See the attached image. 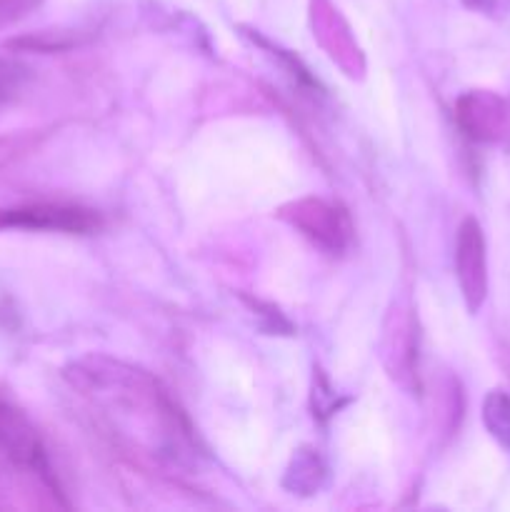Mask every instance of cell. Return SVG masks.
Wrapping results in <instances>:
<instances>
[{"label": "cell", "instance_id": "9", "mask_svg": "<svg viewBox=\"0 0 510 512\" xmlns=\"http://www.w3.org/2000/svg\"><path fill=\"white\" fill-rule=\"evenodd\" d=\"M35 5V0H0V25L18 20L20 15L28 13Z\"/></svg>", "mask_w": 510, "mask_h": 512}, {"label": "cell", "instance_id": "8", "mask_svg": "<svg viewBox=\"0 0 510 512\" xmlns=\"http://www.w3.org/2000/svg\"><path fill=\"white\" fill-rule=\"evenodd\" d=\"M25 80V68L23 65L13 63L8 58H0V98L13 93L20 83Z\"/></svg>", "mask_w": 510, "mask_h": 512}, {"label": "cell", "instance_id": "5", "mask_svg": "<svg viewBox=\"0 0 510 512\" xmlns=\"http://www.w3.org/2000/svg\"><path fill=\"white\" fill-rule=\"evenodd\" d=\"M458 123L475 140H498L508 128V105L493 93H468L458 100Z\"/></svg>", "mask_w": 510, "mask_h": 512}, {"label": "cell", "instance_id": "4", "mask_svg": "<svg viewBox=\"0 0 510 512\" xmlns=\"http://www.w3.org/2000/svg\"><path fill=\"white\" fill-rule=\"evenodd\" d=\"M455 273L468 308L478 310L488 293V265H485V240L478 220L468 218L458 230L455 243Z\"/></svg>", "mask_w": 510, "mask_h": 512}, {"label": "cell", "instance_id": "7", "mask_svg": "<svg viewBox=\"0 0 510 512\" xmlns=\"http://www.w3.org/2000/svg\"><path fill=\"white\" fill-rule=\"evenodd\" d=\"M483 423L503 448L510 450V395L503 390L488 393L483 403Z\"/></svg>", "mask_w": 510, "mask_h": 512}, {"label": "cell", "instance_id": "6", "mask_svg": "<svg viewBox=\"0 0 510 512\" xmlns=\"http://www.w3.org/2000/svg\"><path fill=\"white\" fill-rule=\"evenodd\" d=\"M325 478V468L320 463L318 455L313 450H300L293 458V465L288 470V478H285V485H288L293 493L300 495H313L315 490H320Z\"/></svg>", "mask_w": 510, "mask_h": 512}, {"label": "cell", "instance_id": "2", "mask_svg": "<svg viewBox=\"0 0 510 512\" xmlns=\"http://www.w3.org/2000/svg\"><path fill=\"white\" fill-rule=\"evenodd\" d=\"M0 225L28 230H58V233H93L100 218L88 208L60 203H33L0 213Z\"/></svg>", "mask_w": 510, "mask_h": 512}, {"label": "cell", "instance_id": "1", "mask_svg": "<svg viewBox=\"0 0 510 512\" xmlns=\"http://www.w3.org/2000/svg\"><path fill=\"white\" fill-rule=\"evenodd\" d=\"M285 218L300 230L308 240L320 245L328 253H340L353 240L350 215L338 203L323 198H305L283 210Z\"/></svg>", "mask_w": 510, "mask_h": 512}, {"label": "cell", "instance_id": "3", "mask_svg": "<svg viewBox=\"0 0 510 512\" xmlns=\"http://www.w3.org/2000/svg\"><path fill=\"white\" fill-rule=\"evenodd\" d=\"M0 453L20 468H28L50 480L43 440L28 423V418L5 398H0Z\"/></svg>", "mask_w": 510, "mask_h": 512}]
</instances>
